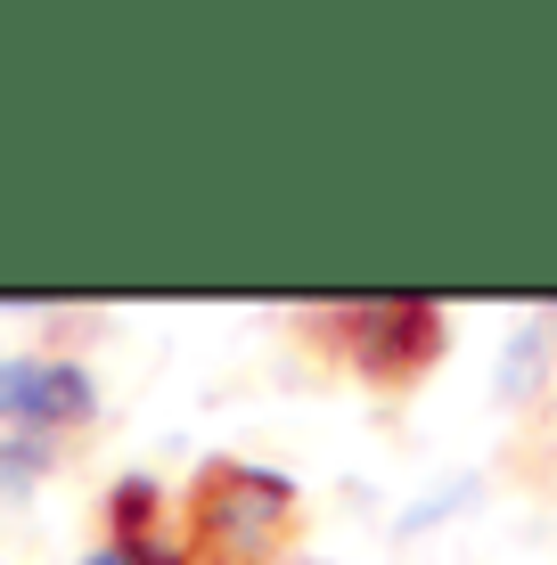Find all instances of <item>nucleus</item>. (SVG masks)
I'll return each instance as SVG.
<instances>
[{
	"mask_svg": "<svg viewBox=\"0 0 557 565\" xmlns=\"http://www.w3.org/2000/svg\"><path fill=\"white\" fill-rule=\"evenodd\" d=\"M0 418L74 426V418H90V377L74 361H0Z\"/></svg>",
	"mask_w": 557,
	"mask_h": 565,
	"instance_id": "3",
	"label": "nucleus"
},
{
	"mask_svg": "<svg viewBox=\"0 0 557 565\" xmlns=\"http://www.w3.org/2000/svg\"><path fill=\"white\" fill-rule=\"evenodd\" d=\"M287 516H296V483L263 476V467H238V459H214L197 476V492H189V524H197V541L222 550V557L271 550L287 533Z\"/></svg>",
	"mask_w": 557,
	"mask_h": 565,
	"instance_id": "1",
	"label": "nucleus"
},
{
	"mask_svg": "<svg viewBox=\"0 0 557 565\" xmlns=\"http://www.w3.org/2000/svg\"><path fill=\"white\" fill-rule=\"evenodd\" d=\"M83 565H140V557H131V550H124V541H107V550H90Z\"/></svg>",
	"mask_w": 557,
	"mask_h": 565,
	"instance_id": "4",
	"label": "nucleus"
},
{
	"mask_svg": "<svg viewBox=\"0 0 557 565\" xmlns=\"http://www.w3.org/2000/svg\"><path fill=\"white\" fill-rule=\"evenodd\" d=\"M329 328L344 337V353L361 361V377H377V385H410L418 369L443 353V311H435V303H418V296H394V303H353V311H336Z\"/></svg>",
	"mask_w": 557,
	"mask_h": 565,
	"instance_id": "2",
	"label": "nucleus"
}]
</instances>
